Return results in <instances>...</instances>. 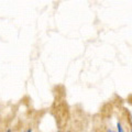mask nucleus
Returning <instances> with one entry per match:
<instances>
[{"mask_svg": "<svg viewBox=\"0 0 132 132\" xmlns=\"http://www.w3.org/2000/svg\"><path fill=\"white\" fill-rule=\"evenodd\" d=\"M7 132H11V131H10V130H8V131H7Z\"/></svg>", "mask_w": 132, "mask_h": 132, "instance_id": "39448f33", "label": "nucleus"}, {"mask_svg": "<svg viewBox=\"0 0 132 132\" xmlns=\"http://www.w3.org/2000/svg\"><path fill=\"white\" fill-rule=\"evenodd\" d=\"M108 132H113V131H110V130H109V131H108Z\"/></svg>", "mask_w": 132, "mask_h": 132, "instance_id": "423d86ee", "label": "nucleus"}, {"mask_svg": "<svg viewBox=\"0 0 132 132\" xmlns=\"http://www.w3.org/2000/svg\"><path fill=\"white\" fill-rule=\"evenodd\" d=\"M117 127H118V130H119V132H123V130H122V127H121V125H120V122H118V123H117Z\"/></svg>", "mask_w": 132, "mask_h": 132, "instance_id": "7ed1b4c3", "label": "nucleus"}, {"mask_svg": "<svg viewBox=\"0 0 132 132\" xmlns=\"http://www.w3.org/2000/svg\"><path fill=\"white\" fill-rule=\"evenodd\" d=\"M101 113L105 116V117H110L111 113H112V106L110 104H106L104 107H102Z\"/></svg>", "mask_w": 132, "mask_h": 132, "instance_id": "f03ea898", "label": "nucleus"}, {"mask_svg": "<svg viewBox=\"0 0 132 132\" xmlns=\"http://www.w3.org/2000/svg\"><path fill=\"white\" fill-rule=\"evenodd\" d=\"M27 132H31V130H28V131H27Z\"/></svg>", "mask_w": 132, "mask_h": 132, "instance_id": "20e7f679", "label": "nucleus"}, {"mask_svg": "<svg viewBox=\"0 0 132 132\" xmlns=\"http://www.w3.org/2000/svg\"><path fill=\"white\" fill-rule=\"evenodd\" d=\"M51 112L60 129L64 128L67 125L68 119H69V110H68L67 102L64 99V95H57V97L55 98V101L53 102Z\"/></svg>", "mask_w": 132, "mask_h": 132, "instance_id": "f257e3e1", "label": "nucleus"}]
</instances>
